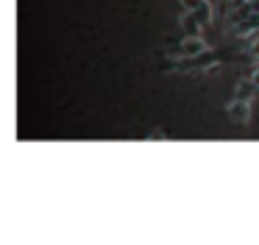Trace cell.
Segmentation results:
<instances>
[{"mask_svg": "<svg viewBox=\"0 0 259 245\" xmlns=\"http://www.w3.org/2000/svg\"><path fill=\"white\" fill-rule=\"evenodd\" d=\"M226 111H229V117L237 123V126H245V123L251 120V100L234 98V100L229 103V109H226Z\"/></svg>", "mask_w": 259, "mask_h": 245, "instance_id": "6da1fadb", "label": "cell"}, {"mask_svg": "<svg viewBox=\"0 0 259 245\" xmlns=\"http://www.w3.org/2000/svg\"><path fill=\"white\" fill-rule=\"evenodd\" d=\"M206 50H209V48H206V42H203L201 36H187L184 42H181L179 53L187 59V56H201V53H206Z\"/></svg>", "mask_w": 259, "mask_h": 245, "instance_id": "7a4b0ae2", "label": "cell"}, {"mask_svg": "<svg viewBox=\"0 0 259 245\" xmlns=\"http://www.w3.org/2000/svg\"><path fill=\"white\" fill-rule=\"evenodd\" d=\"M179 25L184 28L187 36H198V33H201V28H203V22L198 20L192 11H184V14H181V20H179Z\"/></svg>", "mask_w": 259, "mask_h": 245, "instance_id": "3957f363", "label": "cell"}, {"mask_svg": "<svg viewBox=\"0 0 259 245\" xmlns=\"http://www.w3.org/2000/svg\"><path fill=\"white\" fill-rule=\"evenodd\" d=\"M256 92H259V89H256V84H253L251 78H245V81H240V84H237V95H234V98H240V100H251Z\"/></svg>", "mask_w": 259, "mask_h": 245, "instance_id": "277c9868", "label": "cell"}, {"mask_svg": "<svg viewBox=\"0 0 259 245\" xmlns=\"http://www.w3.org/2000/svg\"><path fill=\"white\" fill-rule=\"evenodd\" d=\"M192 14H195L198 20L203 22V25H209V22H212V17H214V14H212V6H209V0H203V3L198 6L195 11H192Z\"/></svg>", "mask_w": 259, "mask_h": 245, "instance_id": "5b68a950", "label": "cell"}, {"mask_svg": "<svg viewBox=\"0 0 259 245\" xmlns=\"http://www.w3.org/2000/svg\"><path fill=\"white\" fill-rule=\"evenodd\" d=\"M201 3H203V0H181V9H184V11H195Z\"/></svg>", "mask_w": 259, "mask_h": 245, "instance_id": "8992f818", "label": "cell"}, {"mask_svg": "<svg viewBox=\"0 0 259 245\" xmlns=\"http://www.w3.org/2000/svg\"><path fill=\"white\" fill-rule=\"evenodd\" d=\"M251 39H253L251 50H253V56H256V59H259V31H256V33H251Z\"/></svg>", "mask_w": 259, "mask_h": 245, "instance_id": "52a82bcc", "label": "cell"}, {"mask_svg": "<svg viewBox=\"0 0 259 245\" xmlns=\"http://www.w3.org/2000/svg\"><path fill=\"white\" fill-rule=\"evenodd\" d=\"M162 137H164V134L159 131V128H156V131H151V134H148V139H162Z\"/></svg>", "mask_w": 259, "mask_h": 245, "instance_id": "ba28073f", "label": "cell"}, {"mask_svg": "<svg viewBox=\"0 0 259 245\" xmlns=\"http://www.w3.org/2000/svg\"><path fill=\"white\" fill-rule=\"evenodd\" d=\"M251 81H253V84H256V89H259V67H256V70H253V75H251Z\"/></svg>", "mask_w": 259, "mask_h": 245, "instance_id": "9c48e42d", "label": "cell"}]
</instances>
